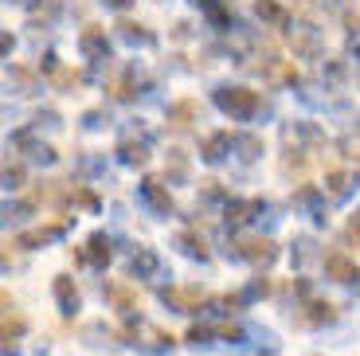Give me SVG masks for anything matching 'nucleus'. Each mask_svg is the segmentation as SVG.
Wrapping results in <instances>:
<instances>
[{
    "mask_svg": "<svg viewBox=\"0 0 360 356\" xmlns=\"http://www.w3.org/2000/svg\"><path fill=\"white\" fill-rule=\"evenodd\" d=\"M216 102H219V110H227V114H235V117H251L255 110H259V94H255V90H247V87L219 90Z\"/></svg>",
    "mask_w": 360,
    "mask_h": 356,
    "instance_id": "f257e3e1",
    "label": "nucleus"
},
{
    "mask_svg": "<svg viewBox=\"0 0 360 356\" xmlns=\"http://www.w3.org/2000/svg\"><path fill=\"white\" fill-rule=\"evenodd\" d=\"M161 298H165V305H172L176 313H200V305H204L207 294L200 286H169Z\"/></svg>",
    "mask_w": 360,
    "mask_h": 356,
    "instance_id": "f03ea898",
    "label": "nucleus"
},
{
    "mask_svg": "<svg viewBox=\"0 0 360 356\" xmlns=\"http://www.w3.org/2000/svg\"><path fill=\"white\" fill-rule=\"evenodd\" d=\"M325 274L333 278V282H341V286H349V282H360V274H356V262H352L349 255H341V250H329V255H325Z\"/></svg>",
    "mask_w": 360,
    "mask_h": 356,
    "instance_id": "7ed1b4c3",
    "label": "nucleus"
},
{
    "mask_svg": "<svg viewBox=\"0 0 360 356\" xmlns=\"http://www.w3.org/2000/svg\"><path fill=\"white\" fill-rule=\"evenodd\" d=\"M55 302H59V313H63V317H75V310H79V290H75L71 274L55 278Z\"/></svg>",
    "mask_w": 360,
    "mask_h": 356,
    "instance_id": "20e7f679",
    "label": "nucleus"
},
{
    "mask_svg": "<svg viewBox=\"0 0 360 356\" xmlns=\"http://www.w3.org/2000/svg\"><path fill=\"white\" fill-rule=\"evenodd\" d=\"M106 298L114 302V310H122V313H137V305H141V294H137L129 282H114L106 290Z\"/></svg>",
    "mask_w": 360,
    "mask_h": 356,
    "instance_id": "39448f33",
    "label": "nucleus"
},
{
    "mask_svg": "<svg viewBox=\"0 0 360 356\" xmlns=\"http://www.w3.org/2000/svg\"><path fill=\"white\" fill-rule=\"evenodd\" d=\"M235 247H239L243 258H251V262H270V258L278 255L270 239H243V243H235Z\"/></svg>",
    "mask_w": 360,
    "mask_h": 356,
    "instance_id": "423d86ee",
    "label": "nucleus"
},
{
    "mask_svg": "<svg viewBox=\"0 0 360 356\" xmlns=\"http://www.w3.org/2000/svg\"><path fill=\"white\" fill-rule=\"evenodd\" d=\"M141 192H145V200H149V204H153L157 212H165V215L172 212V196L161 188V180H157V177H149V180H145V184H141Z\"/></svg>",
    "mask_w": 360,
    "mask_h": 356,
    "instance_id": "0eeeda50",
    "label": "nucleus"
},
{
    "mask_svg": "<svg viewBox=\"0 0 360 356\" xmlns=\"http://www.w3.org/2000/svg\"><path fill=\"white\" fill-rule=\"evenodd\" d=\"M82 51L90 55V59H98V55H106V36H102V27L90 24L86 32H82Z\"/></svg>",
    "mask_w": 360,
    "mask_h": 356,
    "instance_id": "6e6552de",
    "label": "nucleus"
},
{
    "mask_svg": "<svg viewBox=\"0 0 360 356\" xmlns=\"http://www.w3.org/2000/svg\"><path fill=\"white\" fill-rule=\"evenodd\" d=\"M86 258H90V267H106L110 262V239L106 235H90V243H86Z\"/></svg>",
    "mask_w": 360,
    "mask_h": 356,
    "instance_id": "1a4fd4ad",
    "label": "nucleus"
},
{
    "mask_svg": "<svg viewBox=\"0 0 360 356\" xmlns=\"http://www.w3.org/2000/svg\"><path fill=\"white\" fill-rule=\"evenodd\" d=\"M333 317H337V310L329 302H314V305H309V313H302L306 325H325V321H333Z\"/></svg>",
    "mask_w": 360,
    "mask_h": 356,
    "instance_id": "9d476101",
    "label": "nucleus"
},
{
    "mask_svg": "<svg viewBox=\"0 0 360 356\" xmlns=\"http://www.w3.org/2000/svg\"><path fill=\"white\" fill-rule=\"evenodd\" d=\"M196 114V102H176V106H172V114H169V122H172V129H188V117Z\"/></svg>",
    "mask_w": 360,
    "mask_h": 356,
    "instance_id": "9b49d317",
    "label": "nucleus"
},
{
    "mask_svg": "<svg viewBox=\"0 0 360 356\" xmlns=\"http://www.w3.org/2000/svg\"><path fill=\"white\" fill-rule=\"evenodd\" d=\"M122 160H129V165H145V160H149V149H145V145H134V141H122Z\"/></svg>",
    "mask_w": 360,
    "mask_h": 356,
    "instance_id": "f8f14e48",
    "label": "nucleus"
},
{
    "mask_svg": "<svg viewBox=\"0 0 360 356\" xmlns=\"http://www.w3.org/2000/svg\"><path fill=\"white\" fill-rule=\"evenodd\" d=\"M27 325H24V317H16V313H4V341H8V348H12V337H20V333H24Z\"/></svg>",
    "mask_w": 360,
    "mask_h": 356,
    "instance_id": "ddd939ff",
    "label": "nucleus"
},
{
    "mask_svg": "<svg viewBox=\"0 0 360 356\" xmlns=\"http://www.w3.org/2000/svg\"><path fill=\"white\" fill-rule=\"evenodd\" d=\"M255 8H259V16H266L270 24H286V12H282L278 4H274V0H259Z\"/></svg>",
    "mask_w": 360,
    "mask_h": 356,
    "instance_id": "4468645a",
    "label": "nucleus"
},
{
    "mask_svg": "<svg viewBox=\"0 0 360 356\" xmlns=\"http://www.w3.org/2000/svg\"><path fill=\"white\" fill-rule=\"evenodd\" d=\"M180 247L188 250V255H196V258H207V247H204V239H196V235H180Z\"/></svg>",
    "mask_w": 360,
    "mask_h": 356,
    "instance_id": "2eb2a0df",
    "label": "nucleus"
},
{
    "mask_svg": "<svg viewBox=\"0 0 360 356\" xmlns=\"http://www.w3.org/2000/svg\"><path fill=\"white\" fill-rule=\"evenodd\" d=\"M224 145H227V137H224V134L212 137V141H207V153H204V157H207V160H219V157H224V153H219Z\"/></svg>",
    "mask_w": 360,
    "mask_h": 356,
    "instance_id": "dca6fc26",
    "label": "nucleus"
},
{
    "mask_svg": "<svg viewBox=\"0 0 360 356\" xmlns=\"http://www.w3.org/2000/svg\"><path fill=\"white\" fill-rule=\"evenodd\" d=\"M349 239H352V243H356V247H360V227H356V223H349Z\"/></svg>",
    "mask_w": 360,
    "mask_h": 356,
    "instance_id": "f3484780",
    "label": "nucleus"
},
{
    "mask_svg": "<svg viewBox=\"0 0 360 356\" xmlns=\"http://www.w3.org/2000/svg\"><path fill=\"white\" fill-rule=\"evenodd\" d=\"M110 4H117V8H126V4H129V0H110Z\"/></svg>",
    "mask_w": 360,
    "mask_h": 356,
    "instance_id": "a211bd4d",
    "label": "nucleus"
}]
</instances>
